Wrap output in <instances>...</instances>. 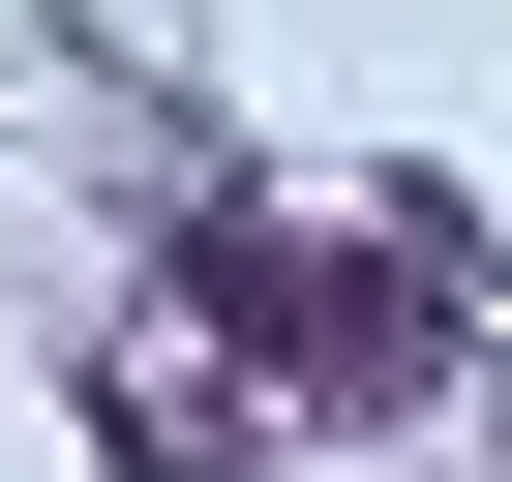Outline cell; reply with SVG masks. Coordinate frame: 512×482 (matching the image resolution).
Instances as JSON below:
<instances>
[]
</instances>
